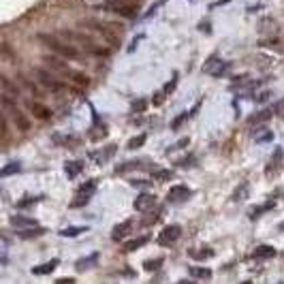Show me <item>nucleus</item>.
<instances>
[{
	"label": "nucleus",
	"instance_id": "nucleus-1",
	"mask_svg": "<svg viewBox=\"0 0 284 284\" xmlns=\"http://www.w3.org/2000/svg\"><path fill=\"white\" fill-rule=\"evenodd\" d=\"M39 41L45 43L50 50H53L56 53H60L62 58H71V60H77L82 58V51L77 50L75 45H71L68 41L64 39H58V34H39Z\"/></svg>",
	"mask_w": 284,
	"mask_h": 284
},
{
	"label": "nucleus",
	"instance_id": "nucleus-2",
	"mask_svg": "<svg viewBox=\"0 0 284 284\" xmlns=\"http://www.w3.org/2000/svg\"><path fill=\"white\" fill-rule=\"evenodd\" d=\"M47 64H50L51 68H56L58 73H62L64 77H68L73 84L82 85V88H85V85L90 84V82H88V77H85L84 73H79V71H73L71 67H67V64H64V62H60V60H58V58H47Z\"/></svg>",
	"mask_w": 284,
	"mask_h": 284
},
{
	"label": "nucleus",
	"instance_id": "nucleus-3",
	"mask_svg": "<svg viewBox=\"0 0 284 284\" xmlns=\"http://www.w3.org/2000/svg\"><path fill=\"white\" fill-rule=\"evenodd\" d=\"M82 26H88L90 30L103 34L109 43H120V32H116L114 26H109V24H103V21H99V19H85V21H82Z\"/></svg>",
	"mask_w": 284,
	"mask_h": 284
},
{
	"label": "nucleus",
	"instance_id": "nucleus-4",
	"mask_svg": "<svg viewBox=\"0 0 284 284\" xmlns=\"http://www.w3.org/2000/svg\"><path fill=\"white\" fill-rule=\"evenodd\" d=\"M105 9L122 17H137L139 15V2H105Z\"/></svg>",
	"mask_w": 284,
	"mask_h": 284
},
{
	"label": "nucleus",
	"instance_id": "nucleus-5",
	"mask_svg": "<svg viewBox=\"0 0 284 284\" xmlns=\"http://www.w3.org/2000/svg\"><path fill=\"white\" fill-rule=\"evenodd\" d=\"M94 192H96V180L84 182V186L77 190L75 199L71 201V207H82V205H85V203H90V199L94 197Z\"/></svg>",
	"mask_w": 284,
	"mask_h": 284
},
{
	"label": "nucleus",
	"instance_id": "nucleus-6",
	"mask_svg": "<svg viewBox=\"0 0 284 284\" xmlns=\"http://www.w3.org/2000/svg\"><path fill=\"white\" fill-rule=\"evenodd\" d=\"M182 237V227L180 224H169L163 229V233L158 235V244L160 246H173Z\"/></svg>",
	"mask_w": 284,
	"mask_h": 284
},
{
	"label": "nucleus",
	"instance_id": "nucleus-7",
	"mask_svg": "<svg viewBox=\"0 0 284 284\" xmlns=\"http://www.w3.org/2000/svg\"><path fill=\"white\" fill-rule=\"evenodd\" d=\"M36 77H39V82L45 85V88H50L53 90V92H58V90H64L67 88V84H62V82H58L56 77H53L51 73H47V71H43V68H39L36 71Z\"/></svg>",
	"mask_w": 284,
	"mask_h": 284
},
{
	"label": "nucleus",
	"instance_id": "nucleus-8",
	"mask_svg": "<svg viewBox=\"0 0 284 284\" xmlns=\"http://www.w3.org/2000/svg\"><path fill=\"white\" fill-rule=\"evenodd\" d=\"M190 195H192V190L188 188V186L178 184V186H171V188H169V192H167V201H169V203H182V201L188 199Z\"/></svg>",
	"mask_w": 284,
	"mask_h": 284
},
{
	"label": "nucleus",
	"instance_id": "nucleus-9",
	"mask_svg": "<svg viewBox=\"0 0 284 284\" xmlns=\"http://www.w3.org/2000/svg\"><path fill=\"white\" fill-rule=\"evenodd\" d=\"M133 205H135L137 212H148V210H152V207L156 205V197H154L152 192H141Z\"/></svg>",
	"mask_w": 284,
	"mask_h": 284
},
{
	"label": "nucleus",
	"instance_id": "nucleus-10",
	"mask_svg": "<svg viewBox=\"0 0 284 284\" xmlns=\"http://www.w3.org/2000/svg\"><path fill=\"white\" fill-rule=\"evenodd\" d=\"M282 167V148H276L274 150V156L269 158V165L265 167V175L269 178V175H276L278 171Z\"/></svg>",
	"mask_w": 284,
	"mask_h": 284
},
{
	"label": "nucleus",
	"instance_id": "nucleus-11",
	"mask_svg": "<svg viewBox=\"0 0 284 284\" xmlns=\"http://www.w3.org/2000/svg\"><path fill=\"white\" fill-rule=\"evenodd\" d=\"M131 231H133V220H124V222H120V224H116L114 227V231H111V239H114V242H122V239H124Z\"/></svg>",
	"mask_w": 284,
	"mask_h": 284
},
{
	"label": "nucleus",
	"instance_id": "nucleus-12",
	"mask_svg": "<svg viewBox=\"0 0 284 284\" xmlns=\"http://www.w3.org/2000/svg\"><path fill=\"white\" fill-rule=\"evenodd\" d=\"M99 252H92V254H88V256H84V259H79L77 263H75V269L77 271H88V269H92V267H96V263H99Z\"/></svg>",
	"mask_w": 284,
	"mask_h": 284
},
{
	"label": "nucleus",
	"instance_id": "nucleus-13",
	"mask_svg": "<svg viewBox=\"0 0 284 284\" xmlns=\"http://www.w3.org/2000/svg\"><path fill=\"white\" fill-rule=\"evenodd\" d=\"M11 224H13L15 229H19V231H24V229H32V227H39V222H36L34 218H30V216H11Z\"/></svg>",
	"mask_w": 284,
	"mask_h": 284
},
{
	"label": "nucleus",
	"instance_id": "nucleus-14",
	"mask_svg": "<svg viewBox=\"0 0 284 284\" xmlns=\"http://www.w3.org/2000/svg\"><path fill=\"white\" fill-rule=\"evenodd\" d=\"M150 242V235H141V237H135L131 239V242H126L124 246H122V252L128 254V252H135V250H139L141 246H146Z\"/></svg>",
	"mask_w": 284,
	"mask_h": 284
},
{
	"label": "nucleus",
	"instance_id": "nucleus-15",
	"mask_svg": "<svg viewBox=\"0 0 284 284\" xmlns=\"http://www.w3.org/2000/svg\"><path fill=\"white\" fill-rule=\"evenodd\" d=\"M60 265V261L58 259H50L47 263H41V265H36V267H32V274L34 276H45V274H51L56 267Z\"/></svg>",
	"mask_w": 284,
	"mask_h": 284
},
{
	"label": "nucleus",
	"instance_id": "nucleus-16",
	"mask_svg": "<svg viewBox=\"0 0 284 284\" xmlns=\"http://www.w3.org/2000/svg\"><path fill=\"white\" fill-rule=\"evenodd\" d=\"M199 107H201V103H197L195 107H192V109L190 111H182V114L178 116V117H175V120L173 122H171V128H173V131H178V128L182 126V124H184V122L186 120H188V117H192V116H195L197 114V111H199Z\"/></svg>",
	"mask_w": 284,
	"mask_h": 284
},
{
	"label": "nucleus",
	"instance_id": "nucleus-17",
	"mask_svg": "<svg viewBox=\"0 0 284 284\" xmlns=\"http://www.w3.org/2000/svg\"><path fill=\"white\" fill-rule=\"evenodd\" d=\"M28 107H30L32 114L39 117V120H50V117H51V109H50V107H45L41 103H28Z\"/></svg>",
	"mask_w": 284,
	"mask_h": 284
},
{
	"label": "nucleus",
	"instance_id": "nucleus-18",
	"mask_svg": "<svg viewBox=\"0 0 284 284\" xmlns=\"http://www.w3.org/2000/svg\"><path fill=\"white\" fill-rule=\"evenodd\" d=\"M11 114H13V120H15V124H17V128L19 131H28L30 128V122H28V117H26L24 114H21V111L17 109V107H13V109H11Z\"/></svg>",
	"mask_w": 284,
	"mask_h": 284
},
{
	"label": "nucleus",
	"instance_id": "nucleus-19",
	"mask_svg": "<svg viewBox=\"0 0 284 284\" xmlns=\"http://www.w3.org/2000/svg\"><path fill=\"white\" fill-rule=\"evenodd\" d=\"M274 114H276L274 109H263V111H259V114L250 116L248 117V124H263V122H267Z\"/></svg>",
	"mask_w": 284,
	"mask_h": 284
},
{
	"label": "nucleus",
	"instance_id": "nucleus-20",
	"mask_svg": "<svg viewBox=\"0 0 284 284\" xmlns=\"http://www.w3.org/2000/svg\"><path fill=\"white\" fill-rule=\"evenodd\" d=\"M271 256H276L274 246H259V248H254V252H252V259H271Z\"/></svg>",
	"mask_w": 284,
	"mask_h": 284
},
{
	"label": "nucleus",
	"instance_id": "nucleus-21",
	"mask_svg": "<svg viewBox=\"0 0 284 284\" xmlns=\"http://www.w3.org/2000/svg\"><path fill=\"white\" fill-rule=\"evenodd\" d=\"M64 171H67L68 178H77V173L84 171V163L82 160H71V163H64Z\"/></svg>",
	"mask_w": 284,
	"mask_h": 284
},
{
	"label": "nucleus",
	"instance_id": "nucleus-22",
	"mask_svg": "<svg viewBox=\"0 0 284 284\" xmlns=\"http://www.w3.org/2000/svg\"><path fill=\"white\" fill-rule=\"evenodd\" d=\"M85 231H88V227H64L58 231V235L60 237H77V235H82Z\"/></svg>",
	"mask_w": 284,
	"mask_h": 284
},
{
	"label": "nucleus",
	"instance_id": "nucleus-23",
	"mask_svg": "<svg viewBox=\"0 0 284 284\" xmlns=\"http://www.w3.org/2000/svg\"><path fill=\"white\" fill-rule=\"evenodd\" d=\"M43 233H45V229L43 227H32V229H24V231H19L17 235L21 239H30V237H41Z\"/></svg>",
	"mask_w": 284,
	"mask_h": 284
},
{
	"label": "nucleus",
	"instance_id": "nucleus-24",
	"mask_svg": "<svg viewBox=\"0 0 284 284\" xmlns=\"http://www.w3.org/2000/svg\"><path fill=\"white\" fill-rule=\"evenodd\" d=\"M190 259H195V261H207V259H212L214 256V250L210 248H203V250H190Z\"/></svg>",
	"mask_w": 284,
	"mask_h": 284
},
{
	"label": "nucleus",
	"instance_id": "nucleus-25",
	"mask_svg": "<svg viewBox=\"0 0 284 284\" xmlns=\"http://www.w3.org/2000/svg\"><path fill=\"white\" fill-rule=\"evenodd\" d=\"M139 167H141L139 160H126V163H122V165H116V173H126V171L139 169Z\"/></svg>",
	"mask_w": 284,
	"mask_h": 284
},
{
	"label": "nucleus",
	"instance_id": "nucleus-26",
	"mask_svg": "<svg viewBox=\"0 0 284 284\" xmlns=\"http://www.w3.org/2000/svg\"><path fill=\"white\" fill-rule=\"evenodd\" d=\"M271 139H274V133L267 131V128L254 131V141H256V143H265V141H271Z\"/></svg>",
	"mask_w": 284,
	"mask_h": 284
},
{
	"label": "nucleus",
	"instance_id": "nucleus-27",
	"mask_svg": "<svg viewBox=\"0 0 284 284\" xmlns=\"http://www.w3.org/2000/svg\"><path fill=\"white\" fill-rule=\"evenodd\" d=\"M19 171H21V163H19V160H13V163H9L7 167H2V171H0V173H2V178H7V175L19 173Z\"/></svg>",
	"mask_w": 284,
	"mask_h": 284
},
{
	"label": "nucleus",
	"instance_id": "nucleus-28",
	"mask_svg": "<svg viewBox=\"0 0 284 284\" xmlns=\"http://www.w3.org/2000/svg\"><path fill=\"white\" fill-rule=\"evenodd\" d=\"M190 276L201 278V280H210V278H212V271L207 269V267H190Z\"/></svg>",
	"mask_w": 284,
	"mask_h": 284
},
{
	"label": "nucleus",
	"instance_id": "nucleus-29",
	"mask_svg": "<svg viewBox=\"0 0 284 284\" xmlns=\"http://www.w3.org/2000/svg\"><path fill=\"white\" fill-rule=\"evenodd\" d=\"M271 207H274V201H267L265 205L252 207V210H250V220H254V218H259V214H263V212H267V210H271Z\"/></svg>",
	"mask_w": 284,
	"mask_h": 284
},
{
	"label": "nucleus",
	"instance_id": "nucleus-30",
	"mask_svg": "<svg viewBox=\"0 0 284 284\" xmlns=\"http://www.w3.org/2000/svg\"><path fill=\"white\" fill-rule=\"evenodd\" d=\"M146 139H148V135L146 133H141V135H137V137H133L131 141H128V150H137V148H141L143 143H146Z\"/></svg>",
	"mask_w": 284,
	"mask_h": 284
},
{
	"label": "nucleus",
	"instance_id": "nucleus-31",
	"mask_svg": "<svg viewBox=\"0 0 284 284\" xmlns=\"http://www.w3.org/2000/svg\"><path fill=\"white\" fill-rule=\"evenodd\" d=\"M41 197H30V195H26V197H21V199L15 203L17 205V210H24V207H28V205H34L36 201H39Z\"/></svg>",
	"mask_w": 284,
	"mask_h": 284
},
{
	"label": "nucleus",
	"instance_id": "nucleus-32",
	"mask_svg": "<svg viewBox=\"0 0 284 284\" xmlns=\"http://www.w3.org/2000/svg\"><path fill=\"white\" fill-rule=\"evenodd\" d=\"M173 175L175 173L171 169H158L156 173H154V180H156V182H167V180L173 178Z\"/></svg>",
	"mask_w": 284,
	"mask_h": 284
},
{
	"label": "nucleus",
	"instance_id": "nucleus-33",
	"mask_svg": "<svg viewBox=\"0 0 284 284\" xmlns=\"http://www.w3.org/2000/svg\"><path fill=\"white\" fill-rule=\"evenodd\" d=\"M163 263H165L163 259H150V261H146V263H143V269H146V271H158Z\"/></svg>",
	"mask_w": 284,
	"mask_h": 284
},
{
	"label": "nucleus",
	"instance_id": "nucleus-34",
	"mask_svg": "<svg viewBox=\"0 0 284 284\" xmlns=\"http://www.w3.org/2000/svg\"><path fill=\"white\" fill-rule=\"evenodd\" d=\"M148 99H137V100H133V111H135V114H141V111H146L148 109Z\"/></svg>",
	"mask_w": 284,
	"mask_h": 284
},
{
	"label": "nucleus",
	"instance_id": "nucleus-35",
	"mask_svg": "<svg viewBox=\"0 0 284 284\" xmlns=\"http://www.w3.org/2000/svg\"><path fill=\"white\" fill-rule=\"evenodd\" d=\"M229 68H231V62H222V64L218 62V67H216V68H214V71H212V75H214V77H222V75L227 73Z\"/></svg>",
	"mask_w": 284,
	"mask_h": 284
},
{
	"label": "nucleus",
	"instance_id": "nucleus-36",
	"mask_svg": "<svg viewBox=\"0 0 284 284\" xmlns=\"http://www.w3.org/2000/svg\"><path fill=\"white\" fill-rule=\"evenodd\" d=\"M216 60H218V53H212V56L207 58V62L203 64V73H212V67L214 64H218Z\"/></svg>",
	"mask_w": 284,
	"mask_h": 284
},
{
	"label": "nucleus",
	"instance_id": "nucleus-37",
	"mask_svg": "<svg viewBox=\"0 0 284 284\" xmlns=\"http://www.w3.org/2000/svg\"><path fill=\"white\" fill-rule=\"evenodd\" d=\"M178 77H180V75H178V73H173L171 82H169V84L163 88V92H165V94H171V92H173V90H175V85H178Z\"/></svg>",
	"mask_w": 284,
	"mask_h": 284
},
{
	"label": "nucleus",
	"instance_id": "nucleus-38",
	"mask_svg": "<svg viewBox=\"0 0 284 284\" xmlns=\"http://www.w3.org/2000/svg\"><path fill=\"white\" fill-rule=\"evenodd\" d=\"M2 88H4V90H7V92H11V94H13V96H17V94H19V90H17V88H15V85H13V84H11V82H9V79H7V77H2Z\"/></svg>",
	"mask_w": 284,
	"mask_h": 284
},
{
	"label": "nucleus",
	"instance_id": "nucleus-39",
	"mask_svg": "<svg viewBox=\"0 0 284 284\" xmlns=\"http://www.w3.org/2000/svg\"><path fill=\"white\" fill-rule=\"evenodd\" d=\"M246 192H248V184H242V188H239V190H235L233 201H242L244 197H246Z\"/></svg>",
	"mask_w": 284,
	"mask_h": 284
},
{
	"label": "nucleus",
	"instance_id": "nucleus-40",
	"mask_svg": "<svg viewBox=\"0 0 284 284\" xmlns=\"http://www.w3.org/2000/svg\"><path fill=\"white\" fill-rule=\"evenodd\" d=\"M188 143H190V139H188V137H184V139H180L178 143H173V146H171V148L167 150V152H173V150H182L184 146H188Z\"/></svg>",
	"mask_w": 284,
	"mask_h": 284
},
{
	"label": "nucleus",
	"instance_id": "nucleus-41",
	"mask_svg": "<svg viewBox=\"0 0 284 284\" xmlns=\"http://www.w3.org/2000/svg\"><path fill=\"white\" fill-rule=\"evenodd\" d=\"M269 96H271L269 90H263V92H261V94H256V96H254V100H256V103H265V100L269 99Z\"/></svg>",
	"mask_w": 284,
	"mask_h": 284
},
{
	"label": "nucleus",
	"instance_id": "nucleus-42",
	"mask_svg": "<svg viewBox=\"0 0 284 284\" xmlns=\"http://www.w3.org/2000/svg\"><path fill=\"white\" fill-rule=\"evenodd\" d=\"M192 163H195V158H192V156H188V158H182V160H178V167L186 169V167H192Z\"/></svg>",
	"mask_w": 284,
	"mask_h": 284
},
{
	"label": "nucleus",
	"instance_id": "nucleus-43",
	"mask_svg": "<svg viewBox=\"0 0 284 284\" xmlns=\"http://www.w3.org/2000/svg\"><path fill=\"white\" fill-rule=\"evenodd\" d=\"M274 111H276V116L284 117V99H282V100H278L276 107H274Z\"/></svg>",
	"mask_w": 284,
	"mask_h": 284
},
{
	"label": "nucleus",
	"instance_id": "nucleus-44",
	"mask_svg": "<svg viewBox=\"0 0 284 284\" xmlns=\"http://www.w3.org/2000/svg\"><path fill=\"white\" fill-rule=\"evenodd\" d=\"M131 184H133V186H137V188H146V186H150L152 182H148V180H133Z\"/></svg>",
	"mask_w": 284,
	"mask_h": 284
},
{
	"label": "nucleus",
	"instance_id": "nucleus-45",
	"mask_svg": "<svg viewBox=\"0 0 284 284\" xmlns=\"http://www.w3.org/2000/svg\"><path fill=\"white\" fill-rule=\"evenodd\" d=\"M160 4H165V0H158V2H156V4H154V7H152V9H150V11H148V13H146V17H152V15H154V13H156V9L160 7Z\"/></svg>",
	"mask_w": 284,
	"mask_h": 284
},
{
	"label": "nucleus",
	"instance_id": "nucleus-46",
	"mask_svg": "<svg viewBox=\"0 0 284 284\" xmlns=\"http://www.w3.org/2000/svg\"><path fill=\"white\" fill-rule=\"evenodd\" d=\"M154 96H156V99H154V105H160V103H163V99H165V92L160 90V92H156Z\"/></svg>",
	"mask_w": 284,
	"mask_h": 284
},
{
	"label": "nucleus",
	"instance_id": "nucleus-47",
	"mask_svg": "<svg viewBox=\"0 0 284 284\" xmlns=\"http://www.w3.org/2000/svg\"><path fill=\"white\" fill-rule=\"evenodd\" d=\"M56 284H75V278H60L56 280Z\"/></svg>",
	"mask_w": 284,
	"mask_h": 284
},
{
	"label": "nucleus",
	"instance_id": "nucleus-48",
	"mask_svg": "<svg viewBox=\"0 0 284 284\" xmlns=\"http://www.w3.org/2000/svg\"><path fill=\"white\" fill-rule=\"evenodd\" d=\"M107 2H141V0H107Z\"/></svg>",
	"mask_w": 284,
	"mask_h": 284
},
{
	"label": "nucleus",
	"instance_id": "nucleus-49",
	"mask_svg": "<svg viewBox=\"0 0 284 284\" xmlns=\"http://www.w3.org/2000/svg\"><path fill=\"white\" fill-rule=\"evenodd\" d=\"M199 30H205V32H210V24H199Z\"/></svg>",
	"mask_w": 284,
	"mask_h": 284
},
{
	"label": "nucleus",
	"instance_id": "nucleus-50",
	"mask_svg": "<svg viewBox=\"0 0 284 284\" xmlns=\"http://www.w3.org/2000/svg\"><path fill=\"white\" fill-rule=\"evenodd\" d=\"M175 284H195V280H178Z\"/></svg>",
	"mask_w": 284,
	"mask_h": 284
},
{
	"label": "nucleus",
	"instance_id": "nucleus-51",
	"mask_svg": "<svg viewBox=\"0 0 284 284\" xmlns=\"http://www.w3.org/2000/svg\"><path fill=\"white\" fill-rule=\"evenodd\" d=\"M244 284H252V282H244Z\"/></svg>",
	"mask_w": 284,
	"mask_h": 284
}]
</instances>
